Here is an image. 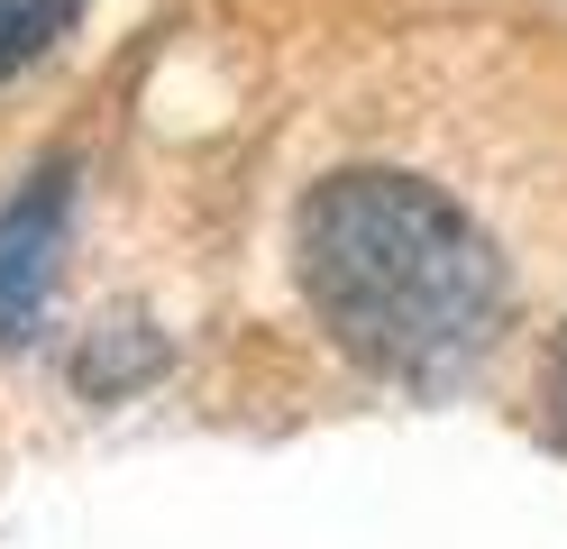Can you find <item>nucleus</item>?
I'll return each mask as SVG.
<instances>
[{
    "mask_svg": "<svg viewBox=\"0 0 567 549\" xmlns=\"http://www.w3.org/2000/svg\"><path fill=\"white\" fill-rule=\"evenodd\" d=\"M293 266L321 329L384 385H457L513 312L494 238L421 174H330L293 220Z\"/></svg>",
    "mask_w": 567,
    "mask_h": 549,
    "instance_id": "1",
    "label": "nucleus"
},
{
    "mask_svg": "<svg viewBox=\"0 0 567 549\" xmlns=\"http://www.w3.org/2000/svg\"><path fill=\"white\" fill-rule=\"evenodd\" d=\"M64 211H74V165H47L0 211V339L38 329L47 284H55V247H64Z\"/></svg>",
    "mask_w": 567,
    "mask_h": 549,
    "instance_id": "2",
    "label": "nucleus"
},
{
    "mask_svg": "<svg viewBox=\"0 0 567 549\" xmlns=\"http://www.w3.org/2000/svg\"><path fill=\"white\" fill-rule=\"evenodd\" d=\"M165 366H174L165 329H147V321H120V329H92V339L74 348V385H83L92 403H120V394H137V385H156Z\"/></svg>",
    "mask_w": 567,
    "mask_h": 549,
    "instance_id": "3",
    "label": "nucleus"
},
{
    "mask_svg": "<svg viewBox=\"0 0 567 549\" xmlns=\"http://www.w3.org/2000/svg\"><path fill=\"white\" fill-rule=\"evenodd\" d=\"M74 19H83V0H0V83L28 73Z\"/></svg>",
    "mask_w": 567,
    "mask_h": 549,
    "instance_id": "4",
    "label": "nucleus"
},
{
    "mask_svg": "<svg viewBox=\"0 0 567 549\" xmlns=\"http://www.w3.org/2000/svg\"><path fill=\"white\" fill-rule=\"evenodd\" d=\"M540 394H549V413L567 421V329L549 339V366H540Z\"/></svg>",
    "mask_w": 567,
    "mask_h": 549,
    "instance_id": "5",
    "label": "nucleus"
}]
</instances>
